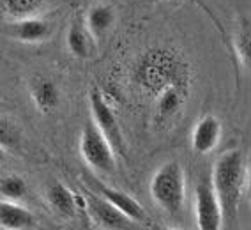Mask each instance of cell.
<instances>
[{
  "mask_svg": "<svg viewBox=\"0 0 251 230\" xmlns=\"http://www.w3.org/2000/svg\"><path fill=\"white\" fill-rule=\"evenodd\" d=\"M211 182L223 212V223L233 225L239 216V205L244 197V182H246V163L241 151H225L216 159Z\"/></svg>",
  "mask_w": 251,
  "mask_h": 230,
  "instance_id": "1",
  "label": "cell"
},
{
  "mask_svg": "<svg viewBox=\"0 0 251 230\" xmlns=\"http://www.w3.org/2000/svg\"><path fill=\"white\" fill-rule=\"evenodd\" d=\"M151 197L166 214L177 216L186 204V177L179 161H166L154 172L151 179Z\"/></svg>",
  "mask_w": 251,
  "mask_h": 230,
  "instance_id": "2",
  "label": "cell"
},
{
  "mask_svg": "<svg viewBox=\"0 0 251 230\" xmlns=\"http://www.w3.org/2000/svg\"><path fill=\"white\" fill-rule=\"evenodd\" d=\"M80 154L90 168L104 174H112L117 167V154L106 136L94 122H85L80 133Z\"/></svg>",
  "mask_w": 251,
  "mask_h": 230,
  "instance_id": "3",
  "label": "cell"
},
{
  "mask_svg": "<svg viewBox=\"0 0 251 230\" xmlns=\"http://www.w3.org/2000/svg\"><path fill=\"white\" fill-rule=\"evenodd\" d=\"M89 103L92 122L106 136V140L112 144L115 154H124V136H122L121 126H119V121H117L112 106L104 100V96L98 89H92L89 94Z\"/></svg>",
  "mask_w": 251,
  "mask_h": 230,
  "instance_id": "4",
  "label": "cell"
},
{
  "mask_svg": "<svg viewBox=\"0 0 251 230\" xmlns=\"http://www.w3.org/2000/svg\"><path fill=\"white\" fill-rule=\"evenodd\" d=\"M195 218L198 230L223 229V212L211 179H202L195 188Z\"/></svg>",
  "mask_w": 251,
  "mask_h": 230,
  "instance_id": "5",
  "label": "cell"
},
{
  "mask_svg": "<svg viewBox=\"0 0 251 230\" xmlns=\"http://www.w3.org/2000/svg\"><path fill=\"white\" fill-rule=\"evenodd\" d=\"M85 207H89L90 214L98 220L101 227L108 230H126L131 221L122 214L117 207L104 200L103 197L94 193H87L85 197Z\"/></svg>",
  "mask_w": 251,
  "mask_h": 230,
  "instance_id": "6",
  "label": "cell"
},
{
  "mask_svg": "<svg viewBox=\"0 0 251 230\" xmlns=\"http://www.w3.org/2000/svg\"><path fill=\"white\" fill-rule=\"evenodd\" d=\"M221 138V122L214 115H205L195 124L191 133V145L195 153L207 154L220 144Z\"/></svg>",
  "mask_w": 251,
  "mask_h": 230,
  "instance_id": "7",
  "label": "cell"
},
{
  "mask_svg": "<svg viewBox=\"0 0 251 230\" xmlns=\"http://www.w3.org/2000/svg\"><path fill=\"white\" fill-rule=\"evenodd\" d=\"M99 191H101L104 200H108L113 207L119 209V211H121L129 221L142 223V221L147 220L144 207H142L131 195L126 193V191L117 190V188H112V186H103V184L99 186Z\"/></svg>",
  "mask_w": 251,
  "mask_h": 230,
  "instance_id": "8",
  "label": "cell"
},
{
  "mask_svg": "<svg viewBox=\"0 0 251 230\" xmlns=\"http://www.w3.org/2000/svg\"><path fill=\"white\" fill-rule=\"evenodd\" d=\"M115 20H117V14L112 5L99 2V4H94L87 11L83 22H85L87 28H89L90 36L94 37V39H99V37H103L113 27Z\"/></svg>",
  "mask_w": 251,
  "mask_h": 230,
  "instance_id": "9",
  "label": "cell"
},
{
  "mask_svg": "<svg viewBox=\"0 0 251 230\" xmlns=\"http://www.w3.org/2000/svg\"><path fill=\"white\" fill-rule=\"evenodd\" d=\"M92 39L85 22L80 18L73 20L66 34V45L68 50L78 59H89L92 55Z\"/></svg>",
  "mask_w": 251,
  "mask_h": 230,
  "instance_id": "10",
  "label": "cell"
},
{
  "mask_svg": "<svg viewBox=\"0 0 251 230\" xmlns=\"http://www.w3.org/2000/svg\"><path fill=\"white\" fill-rule=\"evenodd\" d=\"M36 223V218L28 209L16 202H0V227L5 230H25Z\"/></svg>",
  "mask_w": 251,
  "mask_h": 230,
  "instance_id": "11",
  "label": "cell"
},
{
  "mask_svg": "<svg viewBox=\"0 0 251 230\" xmlns=\"http://www.w3.org/2000/svg\"><path fill=\"white\" fill-rule=\"evenodd\" d=\"M30 98L41 112H50L60 101V90L51 80L36 77L30 81Z\"/></svg>",
  "mask_w": 251,
  "mask_h": 230,
  "instance_id": "12",
  "label": "cell"
},
{
  "mask_svg": "<svg viewBox=\"0 0 251 230\" xmlns=\"http://www.w3.org/2000/svg\"><path fill=\"white\" fill-rule=\"evenodd\" d=\"M11 28L14 37L23 43H41L50 36V23L36 16L20 18Z\"/></svg>",
  "mask_w": 251,
  "mask_h": 230,
  "instance_id": "13",
  "label": "cell"
},
{
  "mask_svg": "<svg viewBox=\"0 0 251 230\" xmlns=\"http://www.w3.org/2000/svg\"><path fill=\"white\" fill-rule=\"evenodd\" d=\"M46 200L60 216L73 218L76 214V202L75 195L68 186L62 182H51L46 190Z\"/></svg>",
  "mask_w": 251,
  "mask_h": 230,
  "instance_id": "14",
  "label": "cell"
},
{
  "mask_svg": "<svg viewBox=\"0 0 251 230\" xmlns=\"http://www.w3.org/2000/svg\"><path fill=\"white\" fill-rule=\"evenodd\" d=\"M235 50L244 69L251 75V16H244L239 22L235 32Z\"/></svg>",
  "mask_w": 251,
  "mask_h": 230,
  "instance_id": "15",
  "label": "cell"
},
{
  "mask_svg": "<svg viewBox=\"0 0 251 230\" xmlns=\"http://www.w3.org/2000/svg\"><path fill=\"white\" fill-rule=\"evenodd\" d=\"M43 4L45 0H0V7L14 18L32 16Z\"/></svg>",
  "mask_w": 251,
  "mask_h": 230,
  "instance_id": "16",
  "label": "cell"
},
{
  "mask_svg": "<svg viewBox=\"0 0 251 230\" xmlns=\"http://www.w3.org/2000/svg\"><path fill=\"white\" fill-rule=\"evenodd\" d=\"M180 104H182V96H180L179 89L175 85H168L161 90L159 94V101H157V112L161 113L163 117H170L174 113L179 112Z\"/></svg>",
  "mask_w": 251,
  "mask_h": 230,
  "instance_id": "17",
  "label": "cell"
},
{
  "mask_svg": "<svg viewBox=\"0 0 251 230\" xmlns=\"http://www.w3.org/2000/svg\"><path fill=\"white\" fill-rule=\"evenodd\" d=\"M28 191L27 180L20 176H7L4 179H0V193L4 195L5 199L11 200H20L23 199Z\"/></svg>",
  "mask_w": 251,
  "mask_h": 230,
  "instance_id": "18",
  "label": "cell"
},
{
  "mask_svg": "<svg viewBox=\"0 0 251 230\" xmlns=\"http://www.w3.org/2000/svg\"><path fill=\"white\" fill-rule=\"evenodd\" d=\"M18 142H20L18 128L14 126V124H11L9 121H2L0 119V147L9 149V147L18 145Z\"/></svg>",
  "mask_w": 251,
  "mask_h": 230,
  "instance_id": "19",
  "label": "cell"
},
{
  "mask_svg": "<svg viewBox=\"0 0 251 230\" xmlns=\"http://www.w3.org/2000/svg\"><path fill=\"white\" fill-rule=\"evenodd\" d=\"M244 193H246V199L251 205V167L250 170H246V182H244Z\"/></svg>",
  "mask_w": 251,
  "mask_h": 230,
  "instance_id": "20",
  "label": "cell"
},
{
  "mask_svg": "<svg viewBox=\"0 0 251 230\" xmlns=\"http://www.w3.org/2000/svg\"><path fill=\"white\" fill-rule=\"evenodd\" d=\"M4 159H5V149L4 147H0V163L4 161Z\"/></svg>",
  "mask_w": 251,
  "mask_h": 230,
  "instance_id": "21",
  "label": "cell"
},
{
  "mask_svg": "<svg viewBox=\"0 0 251 230\" xmlns=\"http://www.w3.org/2000/svg\"><path fill=\"white\" fill-rule=\"evenodd\" d=\"M154 230H177V229H170V227H154Z\"/></svg>",
  "mask_w": 251,
  "mask_h": 230,
  "instance_id": "22",
  "label": "cell"
},
{
  "mask_svg": "<svg viewBox=\"0 0 251 230\" xmlns=\"http://www.w3.org/2000/svg\"><path fill=\"white\" fill-rule=\"evenodd\" d=\"M166 2H175V0H166Z\"/></svg>",
  "mask_w": 251,
  "mask_h": 230,
  "instance_id": "23",
  "label": "cell"
}]
</instances>
